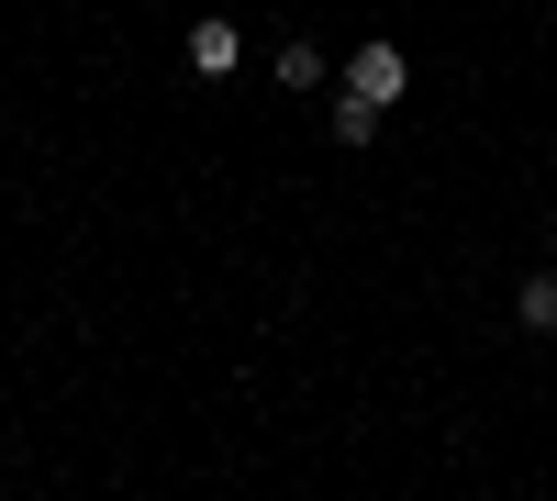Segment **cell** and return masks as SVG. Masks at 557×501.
<instances>
[{
  "label": "cell",
  "instance_id": "obj_3",
  "mask_svg": "<svg viewBox=\"0 0 557 501\" xmlns=\"http://www.w3.org/2000/svg\"><path fill=\"white\" fill-rule=\"evenodd\" d=\"M268 78H278V89H323V57H312V45L290 34V45H278V57H268Z\"/></svg>",
  "mask_w": 557,
  "mask_h": 501
},
{
  "label": "cell",
  "instance_id": "obj_2",
  "mask_svg": "<svg viewBox=\"0 0 557 501\" xmlns=\"http://www.w3.org/2000/svg\"><path fill=\"white\" fill-rule=\"evenodd\" d=\"M235 57H246V45H235V23H223V12H201V23H190V67H201V78H235Z\"/></svg>",
  "mask_w": 557,
  "mask_h": 501
},
{
  "label": "cell",
  "instance_id": "obj_5",
  "mask_svg": "<svg viewBox=\"0 0 557 501\" xmlns=\"http://www.w3.org/2000/svg\"><path fill=\"white\" fill-rule=\"evenodd\" d=\"M513 312H524L535 335H557V279H524V301H513Z\"/></svg>",
  "mask_w": 557,
  "mask_h": 501
},
{
  "label": "cell",
  "instance_id": "obj_1",
  "mask_svg": "<svg viewBox=\"0 0 557 501\" xmlns=\"http://www.w3.org/2000/svg\"><path fill=\"white\" fill-rule=\"evenodd\" d=\"M346 89H357V101H401V89H412V57H401V45H357V57H346Z\"/></svg>",
  "mask_w": 557,
  "mask_h": 501
},
{
  "label": "cell",
  "instance_id": "obj_4",
  "mask_svg": "<svg viewBox=\"0 0 557 501\" xmlns=\"http://www.w3.org/2000/svg\"><path fill=\"white\" fill-rule=\"evenodd\" d=\"M368 134H380V101H357V89H346V101H335V146H368Z\"/></svg>",
  "mask_w": 557,
  "mask_h": 501
}]
</instances>
